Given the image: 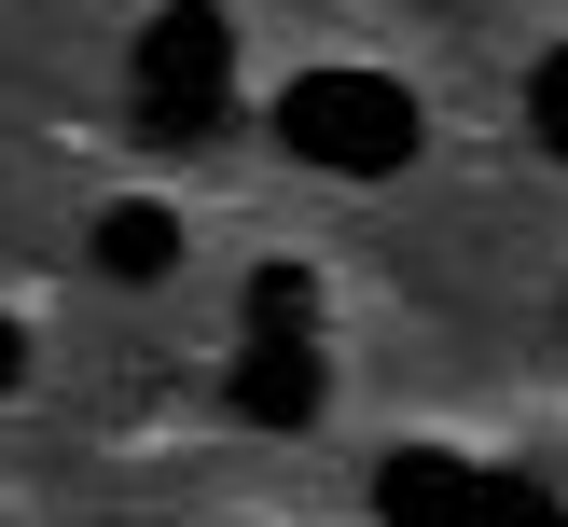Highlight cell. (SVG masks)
<instances>
[{
    "mask_svg": "<svg viewBox=\"0 0 568 527\" xmlns=\"http://www.w3.org/2000/svg\"><path fill=\"white\" fill-rule=\"evenodd\" d=\"M98 277H125V292H153V277H181V222H166L153 194H125V209H98Z\"/></svg>",
    "mask_w": 568,
    "mask_h": 527,
    "instance_id": "cell-5",
    "label": "cell"
},
{
    "mask_svg": "<svg viewBox=\"0 0 568 527\" xmlns=\"http://www.w3.org/2000/svg\"><path fill=\"white\" fill-rule=\"evenodd\" d=\"M14 375H28V333H14V320H0V388H14Z\"/></svg>",
    "mask_w": 568,
    "mask_h": 527,
    "instance_id": "cell-8",
    "label": "cell"
},
{
    "mask_svg": "<svg viewBox=\"0 0 568 527\" xmlns=\"http://www.w3.org/2000/svg\"><path fill=\"white\" fill-rule=\"evenodd\" d=\"M320 320V277L305 264H250V333H305Z\"/></svg>",
    "mask_w": 568,
    "mask_h": 527,
    "instance_id": "cell-6",
    "label": "cell"
},
{
    "mask_svg": "<svg viewBox=\"0 0 568 527\" xmlns=\"http://www.w3.org/2000/svg\"><path fill=\"white\" fill-rule=\"evenodd\" d=\"M277 139L305 166H333V181H388L416 153V98L388 70H292L277 83Z\"/></svg>",
    "mask_w": 568,
    "mask_h": 527,
    "instance_id": "cell-1",
    "label": "cell"
},
{
    "mask_svg": "<svg viewBox=\"0 0 568 527\" xmlns=\"http://www.w3.org/2000/svg\"><path fill=\"white\" fill-rule=\"evenodd\" d=\"M222 111H236V28H222V0H166L139 28V125L209 139Z\"/></svg>",
    "mask_w": 568,
    "mask_h": 527,
    "instance_id": "cell-2",
    "label": "cell"
},
{
    "mask_svg": "<svg viewBox=\"0 0 568 527\" xmlns=\"http://www.w3.org/2000/svg\"><path fill=\"white\" fill-rule=\"evenodd\" d=\"M471 514V472L444 458V444H403V458L375 472V527H458Z\"/></svg>",
    "mask_w": 568,
    "mask_h": 527,
    "instance_id": "cell-4",
    "label": "cell"
},
{
    "mask_svg": "<svg viewBox=\"0 0 568 527\" xmlns=\"http://www.w3.org/2000/svg\"><path fill=\"white\" fill-rule=\"evenodd\" d=\"M320 403H333L320 333H250V347H236V416H250V430H305Z\"/></svg>",
    "mask_w": 568,
    "mask_h": 527,
    "instance_id": "cell-3",
    "label": "cell"
},
{
    "mask_svg": "<svg viewBox=\"0 0 568 527\" xmlns=\"http://www.w3.org/2000/svg\"><path fill=\"white\" fill-rule=\"evenodd\" d=\"M527 111H541V139H555V153H568V42L541 55V70H527Z\"/></svg>",
    "mask_w": 568,
    "mask_h": 527,
    "instance_id": "cell-7",
    "label": "cell"
}]
</instances>
